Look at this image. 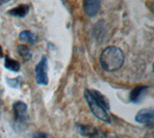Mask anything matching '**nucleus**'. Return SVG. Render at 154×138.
Returning <instances> with one entry per match:
<instances>
[{
  "label": "nucleus",
  "instance_id": "3",
  "mask_svg": "<svg viewBox=\"0 0 154 138\" xmlns=\"http://www.w3.org/2000/svg\"><path fill=\"white\" fill-rule=\"evenodd\" d=\"M47 68H48L47 58L43 56L36 67V81L38 84L40 85L48 84Z\"/></svg>",
  "mask_w": 154,
  "mask_h": 138
},
{
  "label": "nucleus",
  "instance_id": "10",
  "mask_svg": "<svg viewBox=\"0 0 154 138\" xmlns=\"http://www.w3.org/2000/svg\"><path fill=\"white\" fill-rule=\"evenodd\" d=\"M29 12V6L28 5H19L14 9H11L8 11V15L17 17H24Z\"/></svg>",
  "mask_w": 154,
  "mask_h": 138
},
{
  "label": "nucleus",
  "instance_id": "7",
  "mask_svg": "<svg viewBox=\"0 0 154 138\" xmlns=\"http://www.w3.org/2000/svg\"><path fill=\"white\" fill-rule=\"evenodd\" d=\"M148 86H143V85H140V86L135 87L129 95L130 102H138L140 101V99L142 98L143 95L147 91Z\"/></svg>",
  "mask_w": 154,
  "mask_h": 138
},
{
  "label": "nucleus",
  "instance_id": "5",
  "mask_svg": "<svg viewBox=\"0 0 154 138\" xmlns=\"http://www.w3.org/2000/svg\"><path fill=\"white\" fill-rule=\"evenodd\" d=\"M14 120L17 123H24L28 118L27 105L23 102H16L13 105Z\"/></svg>",
  "mask_w": 154,
  "mask_h": 138
},
{
  "label": "nucleus",
  "instance_id": "2",
  "mask_svg": "<svg viewBox=\"0 0 154 138\" xmlns=\"http://www.w3.org/2000/svg\"><path fill=\"white\" fill-rule=\"evenodd\" d=\"M84 98L86 99L87 103H88L91 111L93 112V114L96 118L99 119V120H101V121L105 122V123H111V120H110V117L107 113V110H105V109L101 106L99 103L96 102V101L91 95L90 90H85L84 91Z\"/></svg>",
  "mask_w": 154,
  "mask_h": 138
},
{
  "label": "nucleus",
  "instance_id": "9",
  "mask_svg": "<svg viewBox=\"0 0 154 138\" xmlns=\"http://www.w3.org/2000/svg\"><path fill=\"white\" fill-rule=\"evenodd\" d=\"M19 41L22 42H27V44H30V45H35L37 41H38V38L37 36L34 34L33 32L31 31H22L20 34H19Z\"/></svg>",
  "mask_w": 154,
  "mask_h": 138
},
{
  "label": "nucleus",
  "instance_id": "16",
  "mask_svg": "<svg viewBox=\"0 0 154 138\" xmlns=\"http://www.w3.org/2000/svg\"><path fill=\"white\" fill-rule=\"evenodd\" d=\"M9 1H10V0H0V5H3V4L7 3Z\"/></svg>",
  "mask_w": 154,
  "mask_h": 138
},
{
  "label": "nucleus",
  "instance_id": "13",
  "mask_svg": "<svg viewBox=\"0 0 154 138\" xmlns=\"http://www.w3.org/2000/svg\"><path fill=\"white\" fill-rule=\"evenodd\" d=\"M77 130L81 133L82 135L84 136H90L91 133L94 132V130H95V127H91V126H85V125H77Z\"/></svg>",
  "mask_w": 154,
  "mask_h": 138
},
{
  "label": "nucleus",
  "instance_id": "6",
  "mask_svg": "<svg viewBox=\"0 0 154 138\" xmlns=\"http://www.w3.org/2000/svg\"><path fill=\"white\" fill-rule=\"evenodd\" d=\"M84 10L89 17H94L100 8V0H84Z\"/></svg>",
  "mask_w": 154,
  "mask_h": 138
},
{
  "label": "nucleus",
  "instance_id": "15",
  "mask_svg": "<svg viewBox=\"0 0 154 138\" xmlns=\"http://www.w3.org/2000/svg\"><path fill=\"white\" fill-rule=\"evenodd\" d=\"M32 138H48L47 134L42 131H37L33 134Z\"/></svg>",
  "mask_w": 154,
  "mask_h": 138
},
{
  "label": "nucleus",
  "instance_id": "1",
  "mask_svg": "<svg viewBox=\"0 0 154 138\" xmlns=\"http://www.w3.org/2000/svg\"><path fill=\"white\" fill-rule=\"evenodd\" d=\"M100 65L107 72H116L123 65L124 54L117 46H109L102 51L100 55Z\"/></svg>",
  "mask_w": 154,
  "mask_h": 138
},
{
  "label": "nucleus",
  "instance_id": "18",
  "mask_svg": "<svg viewBox=\"0 0 154 138\" xmlns=\"http://www.w3.org/2000/svg\"><path fill=\"white\" fill-rule=\"evenodd\" d=\"M0 113H1V99H0Z\"/></svg>",
  "mask_w": 154,
  "mask_h": 138
},
{
  "label": "nucleus",
  "instance_id": "4",
  "mask_svg": "<svg viewBox=\"0 0 154 138\" xmlns=\"http://www.w3.org/2000/svg\"><path fill=\"white\" fill-rule=\"evenodd\" d=\"M135 120L138 123L144 124V125H147L149 127L153 126V121H154V110L152 107H148V108H144L140 110L136 117H135Z\"/></svg>",
  "mask_w": 154,
  "mask_h": 138
},
{
  "label": "nucleus",
  "instance_id": "11",
  "mask_svg": "<svg viewBox=\"0 0 154 138\" xmlns=\"http://www.w3.org/2000/svg\"><path fill=\"white\" fill-rule=\"evenodd\" d=\"M4 65L6 67V69L12 71V72H18L19 69H20V64H19V62L12 59L11 57H9V56H7L6 58H5Z\"/></svg>",
  "mask_w": 154,
  "mask_h": 138
},
{
  "label": "nucleus",
  "instance_id": "14",
  "mask_svg": "<svg viewBox=\"0 0 154 138\" xmlns=\"http://www.w3.org/2000/svg\"><path fill=\"white\" fill-rule=\"evenodd\" d=\"M89 138H107L105 133L102 130H94V132L89 136Z\"/></svg>",
  "mask_w": 154,
  "mask_h": 138
},
{
  "label": "nucleus",
  "instance_id": "8",
  "mask_svg": "<svg viewBox=\"0 0 154 138\" xmlns=\"http://www.w3.org/2000/svg\"><path fill=\"white\" fill-rule=\"evenodd\" d=\"M90 93H91V96H93V98L96 101V102L99 103L100 105L105 109V110H107V109L110 108L109 102L104 95H102L98 91H96V90H90Z\"/></svg>",
  "mask_w": 154,
  "mask_h": 138
},
{
  "label": "nucleus",
  "instance_id": "17",
  "mask_svg": "<svg viewBox=\"0 0 154 138\" xmlns=\"http://www.w3.org/2000/svg\"><path fill=\"white\" fill-rule=\"evenodd\" d=\"M3 56V49H2V47H1V45H0V58Z\"/></svg>",
  "mask_w": 154,
  "mask_h": 138
},
{
  "label": "nucleus",
  "instance_id": "12",
  "mask_svg": "<svg viewBox=\"0 0 154 138\" xmlns=\"http://www.w3.org/2000/svg\"><path fill=\"white\" fill-rule=\"evenodd\" d=\"M17 53L19 54V56L24 60V62H27L32 58V53L30 49H28L26 45H20L17 47Z\"/></svg>",
  "mask_w": 154,
  "mask_h": 138
}]
</instances>
